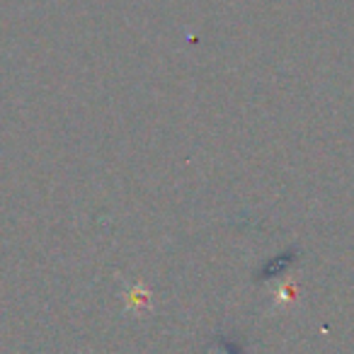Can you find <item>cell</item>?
<instances>
[{"mask_svg": "<svg viewBox=\"0 0 354 354\" xmlns=\"http://www.w3.org/2000/svg\"><path fill=\"white\" fill-rule=\"evenodd\" d=\"M129 308H138V306H146L148 304V294L143 291V286H133L131 291H129Z\"/></svg>", "mask_w": 354, "mask_h": 354, "instance_id": "6da1fadb", "label": "cell"}, {"mask_svg": "<svg viewBox=\"0 0 354 354\" xmlns=\"http://www.w3.org/2000/svg\"><path fill=\"white\" fill-rule=\"evenodd\" d=\"M294 301H296V289L291 284L284 286V289L277 294V304H294Z\"/></svg>", "mask_w": 354, "mask_h": 354, "instance_id": "7a4b0ae2", "label": "cell"}]
</instances>
